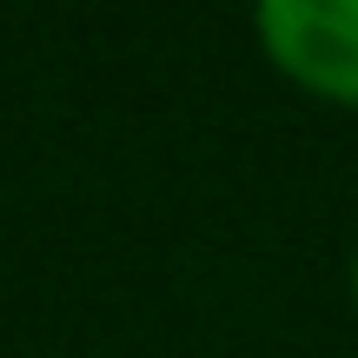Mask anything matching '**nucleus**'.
<instances>
[{"label": "nucleus", "instance_id": "nucleus-1", "mask_svg": "<svg viewBox=\"0 0 358 358\" xmlns=\"http://www.w3.org/2000/svg\"><path fill=\"white\" fill-rule=\"evenodd\" d=\"M252 34L279 80L358 113V0H266Z\"/></svg>", "mask_w": 358, "mask_h": 358}, {"label": "nucleus", "instance_id": "nucleus-2", "mask_svg": "<svg viewBox=\"0 0 358 358\" xmlns=\"http://www.w3.org/2000/svg\"><path fill=\"white\" fill-rule=\"evenodd\" d=\"M345 279H352V306H358V245H352V272H345Z\"/></svg>", "mask_w": 358, "mask_h": 358}]
</instances>
